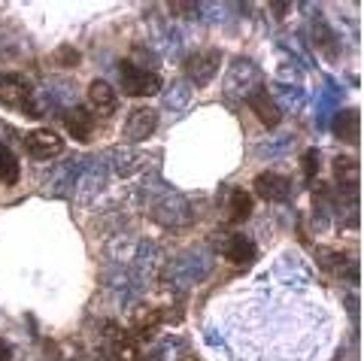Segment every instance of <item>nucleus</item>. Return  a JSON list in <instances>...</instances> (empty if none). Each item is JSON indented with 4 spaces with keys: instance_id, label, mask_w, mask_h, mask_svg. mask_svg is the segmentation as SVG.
<instances>
[{
    "instance_id": "obj_1",
    "label": "nucleus",
    "mask_w": 364,
    "mask_h": 361,
    "mask_svg": "<svg viewBox=\"0 0 364 361\" xmlns=\"http://www.w3.org/2000/svg\"><path fill=\"white\" fill-rule=\"evenodd\" d=\"M119 76H122V92L128 97H152L161 92V76L134 61H122Z\"/></svg>"
},
{
    "instance_id": "obj_2",
    "label": "nucleus",
    "mask_w": 364,
    "mask_h": 361,
    "mask_svg": "<svg viewBox=\"0 0 364 361\" xmlns=\"http://www.w3.org/2000/svg\"><path fill=\"white\" fill-rule=\"evenodd\" d=\"M25 149L31 158H37V161H46V158H58L64 152V140L58 137L55 131L49 128H37V131H31L25 134Z\"/></svg>"
},
{
    "instance_id": "obj_3",
    "label": "nucleus",
    "mask_w": 364,
    "mask_h": 361,
    "mask_svg": "<svg viewBox=\"0 0 364 361\" xmlns=\"http://www.w3.org/2000/svg\"><path fill=\"white\" fill-rule=\"evenodd\" d=\"M155 128H158V112L152 107H136L128 116V122H124V140L143 143L152 137Z\"/></svg>"
},
{
    "instance_id": "obj_4",
    "label": "nucleus",
    "mask_w": 364,
    "mask_h": 361,
    "mask_svg": "<svg viewBox=\"0 0 364 361\" xmlns=\"http://www.w3.org/2000/svg\"><path fill=\"white\" fill-rule=\"evenodd\" d=\"M107 337H109L107 352H109L112 361H140V343H136L124 328H119V325H109Z\"/></svg>"
},
{
    "instance_id": "obj_5",
    "label": "nucleus",
    "mask_w": 364,
    "mask_h": 361,
    "mask_svg": "<svg viewBox=\"0 0 364 361\" xmlns=\"http://www.w3.org/2000/svg\"><path fill=\"white\" fill-rule=\"evenodd\" d=\"M255 195H258L261 200H270V204H279V200H289L291 183H289V179L282 176V173L264 171V173L255 176Z\"/></svg>"
},
{
    "instance_id": "obj_6",
    "label": "nucleus",
    "mask_w": 364,
    "mask_h": 361,
    "mask_svg": "<svg viewBox=\"0 0 364 361\" xmlns=\"http://www.w3.org/2000/svg\"><path fill=\"white\" fill-rule=\"evenodd\" d=\"M219 52H195L191 58L186 61V76L191 79L195 85H207L210 79L215 76V70H219Z\"/></svg>"
},
{
    "instance_id": "obj_7",
    "label": "nucleus",
    "mask_w": 364,
    "mask_h": 361,
    "mask_svg": "<svg viewBox=\"0 0 364 361\" xmlns=\"http://www.w3.org/2000/svg\"><path fill=\"white\" fill-rule=\"evenodd\" d=\"M28 97H31V82L21 76H6L0 79V100L6 107H16V109H25L28 112Z\"/></svg>"
},
{
    "instance_id": "obj_8",
    "label": "nucleus",
    "mask_w": 364,
    "mask_h": 361,
    "mask_svg": "<svg viewBox=\"0 0 364 361\" xmlns=\"http://www.w3.org/2000/svg\"><path fill=\"white\" fill-rule=\"evenodd\" d=\"M249 107H252V112L258 116V122L264 128H277L279 122H282V112H279V107L273 104V97L264 92V88H258V92L249 97Z\"/></svg>"
},
{
    "instance_id": "obj_9",
    "label": "nucleus",
    "mask_w": 364,
    "mask_h": 361,
    "mask_svg": "<svg viewBox=\"0 0 364 361\" xmlns=\"http://www.w3.org/2000/svg\"><path fill=\"white\" fill-rule=\"evenodd\" d=\"M64 128L70 131V137L76 143H88L91 140V131H95V119L85 107H76L70 112H64Z\"/></svg>"
},
{
    "instance_id": "obj_10",
    "label": "nucleus",
    "mask_w": 364,
    "mask_h": 361,
    "mask_svg": "<svg viewBox=\"0 0 364 361\" xmlns=\"http://www.w3.org/2000/svg\"><path fill=\"white\" fill-rule=\"evenodd\" d=\"M88 104L95 107L100 116H112V112H116V92H112V85L104 82V79H95V82L88 85Z\"/></svg>"
},
{
    "instance_id": "obj_11",
    "label": "nucleus",
    "mask_w": 364,
    "mask_h": 361,
    "mask_svg": "<svg viewBox=\"0 0 364 361\" xmlns=\"http://www.w3.org/2000/svg\"><path fill=\"white\" fill-rule=\"evenodd\" d=\"M255 255H258V249H255V243L249 240L246 234H234L231 240H228V246H225V258L231 264H249V262H255Z\"/></svg>"
},
{
    "instance_id": "obj_12",
    "label": "nucleus",
    "mask_w": 364,
    "mask_h": 361,
    "mask_svg": "<svg viewBox=\"0 0 364 361\" xmlns=\"http://www.w3.org/2000/svg\"><path fill=\"white\" fill-rule=\"evenodd\" d=\"M158 325H161V310H152V307H140L131 319V328L140 340H149V337L158 334Z\"/></svg>"
},
{
    "instance_id": "obj_13",
    "label": "nucleus",
    "mask_w": 364,
    "mask_h": 361,
    "mask_svg": "<svg viewBox=\"0 0 364 361\" xmlns=\"http://www.w3.org/2000/svg\"><path fill=\"white\" fill-rule=\"evenodd\" d=\"M334 137L340 143H349V146L358 143V109L337 112V119H334Z\"/></svg>"
},
{
    "instance_id": "obj_14",
    "label": "nucleus",
    "mask_w": 364,
    "mask_h": 361,
    "mask_svg": "<svg viewBox=\"0 0 364 361\" xmlns=\"http://www.w3.org/2000/svg\"><path fill=\"white\" fill-rule=\"evenodd\" d=\"M18 179H21L18 158H16V152L9 149L4 140H0V183H4V185H16Z\"/></svg>"
},
{
    "instance_id": "obj_15",
    "label": "nucleus",
    "mask_w": 364,
    "mask_h": 361,
    "mask_svg": "<svg viewBox=\"0 0 364 361\" xmlns=\"http://www.w3.org/2000/svg\"><path fill=\"white\" fill-rule=\"evenodd\" d=\"M252 210H255L252 195H249V191H243V188H234V191H231V212H228L231 225H243L249 216H252Z\"/></svg>"
},
{
    "instance_id": "obj_16",
    "label": "nucleus",
    "mask_w": 364,
    "mask_h": 361,
    "mask_svg": "<svg viewBox=\"0 0 364 361\" xmlns=\"http://www.w3.org/2000/svg\"><path fill=\"white\" fill-rule=\"evenodd\" d=\"M334 173H337V183H340V185L346 183L349 188H355V183H358V164L352 161V158H337Z\"/></svg>"
},
{
    "instance_id": "obj_17",
    "label": "nucleus",
    "mask_w": 364,
    "mask_h": 361,
    "mask_svg": "<svg viewBox=\"0 0 364 361\" xmlns=\"http://www.w3.org/2000/svg\"><path fill=\"white\" fill-rule=\"evenodd\" d=\"M316 171H318V152H316V149H310V152L304 155V173L313 179V176H316Z\"/></svg>"
},
{
    "instance_id": "obj_18",
    "label": "nucleus",
    "mask_w": 364,
    "mask_h": 361,
    "mask_svg": "<svg viewBox=\"0 0 364 361\" xmlns=\"http://www.w3.org/2000/svg\"><path fill=\"white\" fill-rule=\"evenodd\" d=\"M58 55H64V58H58V64H64V67L79 64V52H73V49H61Z\"/></svg>"
},
{
    "instance_id": "obj_19",
    "label": "nucleus",
    "mask_w": 364,
    "mask_h": 361,
    "mask_svg": "<svg viewBox=\"0 0 364 361\" xmlns=\"http://www.w3.org/2000/svg\"><path fill=\"white\" fill-rule=\"evenodd\" d=\"M9 358H13V349H9V343L0 340V361H9Z\"/></svg>"
},
{
    "instance_id": "obj_20",
    "label": "nucleus",
    "mask_w": 364,
    "mask_h": 361,
    "mask_svg": "<svg viewBox=\"0 0 364 361\" xmlns=\"http://www.w3.org/2000/svg\"><path fill=\"white\" fill-rule=\"evenodd\" d=\"M0 79H4V76H0Z\"/></svg>"
}]
</instances>
